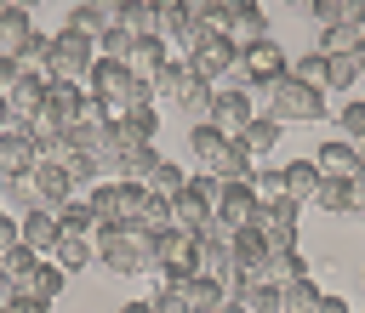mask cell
<instances>
[{
    "label": "cell",
    "mask_w": 365,
    "mask_h": 313,
    "mask_svg": "<svg viewBox=\"0 0 365 313\" xmlns=\"http://www.w3.org/2000/svg\"><path fill=\"white\" fill-rule=\"evenodd\" d=\"M91 250H97V262H103L108 273H120V279L154 267V239H148L143 228H131V222H103V228L91 233Z\"/></svg>",
    "instance_id": "1"
},
{
    "label": "cell",
    "mask_w": 365,
    "mask_h": 313,
    "mask_svg": "<svg viewBox=\"0 0 365 313\" xmlns=\"http://www.w3.org/2000/svg\"><path fill=\"white\" fill-rule=\"evenodd\" d=\"M262 91H268V114H274L279 125H308V120H325V91H319V85H302L291 68H285L279 80H268Z\"/></svg>",
    "instance_id": "2"
},
{
    "label": "cell",
    "mask_w": 365,
    "mask_h": 313,
    "mask_svg": "<svg viewBox=\"0 0 365 313\" xmlns=\"http://www.w3.org/2000/svg\"><path fill=\"white\" fill-rule=\"evenodd\" d=\"M217 176H205V171H194L171 199H165V211H171V228H182V233H200L205 222H211V205H217Z\"/></svg>",
    "instance_id": "3"
},
{
    "label": "cell",
    "mask_w": 365,
    "mask_h": 313,
    "mask_svg": "<svg viewBox=\"0 0 365 313\" xmlns=\"http://www.w3.org/2000/svg\"><path fill=\"white\" fill-rule=\"evenodd\" d=\"M154 273L177 290V285H188L194 273H200V250H194V233H182V228H165V233H154Z\"/></svg>",
    "instance_id": "4"
},
{
    "label": "cell",
    "mask_w": 365,
    "mask_h": 313,
    "mask_svg": "<svg viewBox=\"0 0 365 313\" xmlns=\"http://www.w3.org/2000/svg\"><path fill=\"white\" fill-rule=\"evenodd\" d=\"M91 63H97V34H80L63 23L51 34V80H86Z\"/></svg>",
    "instance_id": "5"
},
{
    "label": "cell",
    "mask_w": 365,
    "mask_h": 313,
    "mask_svg": "<svg viewBox=\"0 0 365 313\" xmlns=\"http://www.w3.org/2000/svg\"><path fill=\"white\" fill-rule=\"evenodd\" d=\"M251 228L262 233V245H268V250H285V245H297V205H291L285 193H257Z\"/></svg>",
    "instance_id": "6"
},
{
    "label": "cell",
    "mask_w": 365,
    "mask_h": 313,
    "mask_svg": "<svg viewBox=\"0 0 365 313\" xmlns=\"http://www.w3.org/2000/svg\"><path fill=\"white\" fill-rule=\"evenodd\" d=\"M182 63H188V68H194V74H200V80L211 85V80H222L228 68H240V46H234L228 34H211V28H200Z\"/></svg>",
    "instance_id": "7"
},
{
    "label": "cell",
    "mask_w": 365,
    "mask_h": 313,
    "mask_svg": "<svg viewBox=\"0 0 365 313\" xmlns=\"http://www.w3.org/2000/svg\"><path fill=\"white\" fill-rule=\"evenodd\" d=\"M148 91H154V97H165V102H177V108H205V97H211V85H205L188 63H177V57L148 80Z\"/></svg>",
    "instance_id": "8"
},
{
    "label": "cell",
    "mask_w": 365,
    "mask_h": 313,
    "mask_svg": "<svg viewBox=\"0 0 365 313\" xmlns=\"http://www.w3.org/2000/svg\"><path fill=\"white\" fill-rule=\"evenodd\" d=\"M245 120H251V91L245 85H211V97H205V125H217L228 142L245 131Z\"/></svg>",
    "instance_id": "9"
},
{
    "label": "cell",
    "mask_w": 365,
    "mask_h": 313,
    "mask_svg": "<svg viewBox=\"0 0 365 313\" xmlns=\"http://www.w3.org/2000/svg\"><path fill=\"white\" fill-rule=\"evenodd\" d=\"M137 199H143V188L137 182H125V176H108V182H97L91 188V222L103 228V222H131L137 216Z\"/></svg>",
    "instance_id": "10"
},
{
    "label": "cell",
    "mask_w": 365,
    "mask_h": 313,
    "mask_svg": "<svg viewBox=\"0 0 365 313\" xmlns=\"http://www.w3.org/2000/svg\"><path fill=\"white\" fill-rule=\"evenodd\" d=\"M154 137H160V108H154V102L125 108V114L108 120V148H114V154H125V148H148Z\"/></svg>",
    "instance_id": "11"
},
{
    "label": "cell",
    "mask_w": 365,
    "mask_h": 313,
    "mask_svg": "<svg viewBox=\"0 0 365 313\" xmlns=\"http://www.w3.org/2000/svg\"><path fill=\"white\" fill-rule=\"evenodd\" d=\"M251 211H257V182H222L217 205H211V222L222 233H240V228H251Z\"/></svg>",
    "instance_id": "12"
},
{
    "label": "cell",
    "mask_w": 365,
    "mask_h": 313,
    "mask_svg": "<svg viewBox=\"0 0 365 313\" xmlns=\"http://www.w3.org/2000/svg\"><path fill=\"white\" fill-rule=\"evenodd\" d=\"M291 68V57H285V46L268 34V40H257V46H240V74L251 80V85H268V80H279Z\"/></svg>",
    "instance_id": "13"
},
{
    "label": "cell",
    "mask_w": 365,
    "mask_h": 313,
    "mask_svg": "<svg viewBox=\"0 0 365 313\" xmlns=\"http://www.w3.org/2000/svg\"><path fill=\"white\" fill-rule=\"evenodd\" d=\"M217 34H228L234 46L268 40V11H262V0H234V6L222 11V28H217Z\"/></svg>",
    "instance_id": "14"
},
{
    "label": "cell",
    "mask_w": 365,
    "mask_h": 313,
    "mask_svg": "<svg viewBox=\"0 0 365 313\" xmlns=\"http://www.w3.org/2000/svg\"><path fill=\"white\" fill-rule=\"evenodd\" d=\"M57 211L51 205H29L23 216H17V245H29L34 256H51V245H57Z\"/></svg>",
    "instance_id": "15"
},
{
    "label": "cell",
    "mask_w": 365,
    "mask_h": 313,
    "mask_svg": "<svg viewBox=\"0 0 365 313\" xmlns=\"http://www.w3.org/2000/svg\"><path fill=\"white\" fill-rule=\"evenodd\" d=\"M80 108H86V85L80 80H46V102H40V114L46 120H57L63 131L80 120Z\"/></svg>",
    "instance_id": "16"
},
{
    "label": "cell",
    "mask_w": 365,
    "mask_h": 313,
    "mask_svg": "<svg viewBox=\"0 0 365 313\" xmlns=\"http://www.w3.org/2000/svg\"><path fill=\"white\" fill-rule=\"evenodd\" d=\"M34 137L23 131V125H0V182L6 176H29L34 171Z\"/></svg>",
    "instance_id": "17"
},
{
    "label": "cell",
    "mask_w": 365,
    "mask_h": 313,
    "mask_svg": "<svg viewBox=\"0 0 365 313\" xmlns=\"http://www.w3.org/2000/svg\"><path fill=\"white\" fill-rule=\"evenodd\" d=\"M40 102H46V80H29V74H17V85H6V97H0V108H6V125H29V120L40 114Z\"/></svg>",
    "instance_id": "18"
},
{
    "label": "cell",
    "mask_w": 365,
    "mask_h": 313,
    "mask_svg": "<svg viewBox=\"0 0 365 313\" xmlns=\"http://www.w3.org/2000/svg\"><path fill=\"white\" fill-rule=\"evenodd\" d=\"M188 154H194V165H200L205 176H217V171H222V159L234 154V142H228L217 125H205V120H200V125L188 131Z\"/></svg>",
    "instance_id": "19"
},
{
    "label": "cell",
    "mask_w": 365,
    "mask_h": 313,
    "mask_svg": "<svg viewBox=\"0 0 365 313\" xmlns=\"http://www.w3.org/2000/svg\"><path fill=\"white\" fill-rule=\"evenodd\" d=\"M29 193H34V205H63V199H74V182H68V171L63 165H51V159H34V171H29Z\"/></svg>",
    "instance_id": "20"
},
{
    "label": "cell",
    "mask_w": 365,
    "mask_h": 313,
    "mask_svg": "<svg viewBox=\"0 0 365 313\" xmlns=\"http://www.w3.org/2000/svg\"><path fill=\"white\" fill-rule=\"evenodd\" d=\"M228 256H234V267H240L245 279H262V267H268V245H262V233H257V228L228 233Z\"/></svg>",
    "instance_id": "21"
},
{
    "label": "cell",
    "mask_w": 365,
    "mask_h": 313,
    "mask_svg": "<svg viewBox=\"0 0 365 313\" xmlns=\"http://www.w3.org/2000/svg\"><path fill=\"white\" fill-rule=\"evenodd\" d=\"M165 63H171V46H165L160 34H148V40H131V51H125V68H131L137 80H154Z\"/></svg>",
    "instance_id": "22"
},
{
    "label": "cell",
    "mask_w": 365,
    "mask_h": 313,
    "mask_svg": "<svg viewBox=\"0 0 365 313\" xmlns=\"http://www.w3.org/2000/svg\"><path fill=\"white\" fill-rule=\"evenodd\" d=\"M279 137H285V125H279L274 114H251V120H245V131H240L234 142H240L251 159H262V154H274V142H279Z\"/></svg>",
    "instance_id": "23"
},
{
    "label": "cell",
    "mask_w": 365,
    "mask_h": 313,
    "mask_svg": "<svg viewBox=\"0 0 365 313\" xmlns=\"http://www.w3.org/2000/svg\"><path fill=\"white\" fill-rule=\"evenodd\" d=\"M11 63H17V74H29V80H51V34H40V28H34V34L17 46V57H11Z\"/></svg>",
    "instance_id": "24"
},
{
    "label": "cell",
    "mask_w": 365,
    "mask_h": 313,
    "mask_svg": "<svg viewBox=\"0 0 365 313\" xmlns=\"http://www.w3.org/2000/svg\"><path fill=\"white\" fill-rule=\"evenodd\" d=\"M314 188H319V165H314V159H291V165H279V193H285L291 205L314 199Z\"/></svg>",
    "instance_id": "25"
},
{
    "label": "cell",
    "mask_w": 365,
    "mask_h": 313,
    "mask_svg": "<svg viewBox=\"0 0 365 313\" xmlns=\"http://www.w3.org/2000/svg\"><path fill=\"white\" fill-rule=\"evenodd\" d=\"M194 34H200V17H194L182 0H165V6H160V40H165V46H171V40H182V51H188V46H194Z\"/></svg>",
    "instance_id": "26"
},
{
    "label": "cell",
    "mask_w": 365,
    "mask_h": 313,
    "mask_svg": "<svg viewBox=\"0 0 365 313\" xmlns=\"http://www.w3.org/2000/svg\"><path fill=\"white\" fill-rule=\"evenodd\" d=\"M314 165H319V176H354V171H359V148H354L348 137H336V142H319Z\"/></svg>",
    "instance_id": "27"
},
{
    "label": "cell",
    "mask_w": 365,
    "mask_h": 313,
    "mask_svg": "<svg viewBox=\"0 0 365 313\" xmlns=\"http://www.w3.org/2000/svg\"><path fill=\"white\" fill-rule=\"evenodd\" d=\"M177 290H182L188 313H217V307L228 302V296H222V285H217L211 273H194V279H188V285H177Z\"/></svg>",
    "instance_id": "28"
},
{
    "label": "cell",
    "mask_w": 365,
    "mask_h": 313,
    "mask_svg": "<svg viewBox=\"0 0 365 313\" xmlns=\"http://www.w3.org/2000/svg\"><path fill=\"white\" fill-rule=\"evenodd\" d=\"M120 28H125L131 40H148V34H160V6H148V0H125V11H120Z\"/></svg>",
    "instance_id": "29"
},
{
    "label": "cell",
    "mask_w": 365,
    "mask_h": 313,
    "mask_svg": "<svg viewBox=\"0 0 365 313\" xmlns=\"http://www.w3.org/2000/svg\"><path fill=\"white\" fill-rule=\"evenodd\" d=\"M314 205H319V211H331V216H354L348 176H319V188H314Z\"/></svg>",
    "instance_id": "30"
},
{
    "label": "cell",
    "mask_w": 365,
    "mask_h": 313,
    "mask_svg": "<svg viewBox=\"0 0 365 313\" xmlns=\"http://www.w3.org/2000/svg\"><path fill=\"white\" fill-rule=\"evenodd\" d=\"M97 250H91V239H80V233H57V245H51V256L46 262H57L63 273H74V267H86Z\"/></svg>",
    "instance_id": "31"
},
{
    "label": "cell",
    "mask_w": 365,
    "mask_h": 313,
    "mask_svg": "<svg viewBox=\"0 0 365 313\" xmlns=\"http://www.w3.org/2000/svg\"><path fill=\"white\" fill-rule=\"evenodd\" d=\"M34 34V11H0V57H17V46Z\"/></svg>",
    "instance_id": "32"
},
{
    "label": "cell",
    "mask_w": 365,
    "mask_h": 313,
    "mask_svg": "<svg viewBox=\"0 0 365 313\" xmlns=\"http://www.w3.org/2000/svg\"><path fill=\"white\" fill-rule=\"evenodd\" d=\"M131 228H143L148 239H154V233H165V228H171V211H165V199L143 188V199H137V216H131Z\"/></svg>",
    "instance_id": "33"
},
{
    "label": "cell",
    "mask_w": 365,
    "mask_h": 313,
    "mask_svg": "<svg viewBox=\"0 0 365 313\" xmlns=\"http://www.w3.org/2000/svg\"><path fill=\"white\" fill-rule=\"evenodd\" d=\"M302 273H308V262H302V250H297V245L268 250V267H262V279H268V285H285V279H302Z\"/></svg>",
    "instance_id": "34"
},
{
    "label": "cell",
    "mask_w": 365,
    "mask_h": 313,
    "mask_svg": "<svg viewBox=\"0 0 365 313\" xmlns=\"http://www.w3.org/2000/svg\"><path fill=\"white\" fill-rule=\"evenodd\" d=\"M234 302H240V313H279V285H268V279H245V290H240Z\"/></svg>",
    "instance_id": "35"
},
{
    "label": "cell",
    "mask_w": 365,
    "mask_h": 313,
    "mask_svg": "<svg viewBox=\"0 0 365 313\" xmlns=\"http://www.w3.org/2000/svg\"><path fill=\"white\" fill-rule=\"evenodd\" d=\"M314 302H319V285H314L308 273L279 285V313H314Z\"/></svg>",
    "instance_id": "36"
},
{
    "label": "cell",
    "mask_w": 365,
    "mask_h": 313,
    "mask_svg": "<svg viewBox=\"0 0 365 313\" xmlns=\"http://www.w3.org/2000/svg\"><path fill=\"white\" fill-rule=\"evenodd\" d=\"M63 285H68V273H63L57 262H40V267H34V279L23 285V296H40V302H57V296H63Z\"/></svg>",
    "instance_id": "37"
},
{
    "label": "cell",
    "mask_w": 365,
    "mask_h": 313,
    "mask_svg": "<svg viewBox=\"0 0 365 313\" xmlns=\"http://www.w3.org/2000/svg\"><path fill=\"white\" fill-rule=\"evenodd\" d=\"M182 182H188V171H182L177 159H160V165H154V171L143 176V188H148V193H160V199H171V193H177Z\"/></svg>",
    "instance_id": "38"
},
{
    "label": "cell",
    "mask_w": 365,
    "mask_h": 313,
    "mask_svg": "<svg viewBox=\"0 0 365 313\" xmlns=\"http://www.w3.org/2000/svg\"><path fill=\"white\" fill-rule=\"evenodd\" d=\"M57 228H63V233H80V239H91V233H97V222H91V205H86V199H63V205H57Z\"/></svg>",
    "instance_id": "39"
},
{
    "label": "cell",
    "mask_w": 365,
    "mask_h": 313,
    "mask_svg": "<svg viewBox=\"0 0 365 313\" xmlns=\"http://www.w3.org/2000/svg\"><path fill=\"white\" fill-rule=\"evenodd\" d=\"M40 262H46V256H34V250H29V245H11V250H6V256H0V267H6V273H11V285H17V290H23V285H29V279H34V267H40Z\"/></svg>",
    "instance_id": "40"
},
{
    "label": "cell",
    "mask_w": 365,
    "mask_h": 313,
    "mask_svg": "<svg viewBox=\"0 0 365 313\" xmlns=\"http://www.w3.org/2000/svg\"><path fill=\"white\" fill-rule=\"evenodd\" d=\"M154 165H160L154 142H148V148H125V154H120V176H125V182H137V188H143V176H148Z\"/></svg>",
    "instance_id": "41"
},
{
    "label": "cell",
    "mask_w": 365,
    "mask_h": 313,
    "mask_svg": "<svg viewBox=\"0 0 365 313\" xmlns=\"http://www.w3.org/2000/svg\"><path fill=\"white\" fill-rule=\"evenodd\" d=\"M365 28H354V23H336V28H319V46L314 51H325V57H342V51H354V40H359Z\"/></svg>",
    "instance_id": "42"
},
{
    "label": "cell",
    "mask_w": 365,
    "mask_h": 313,
    "mask_svg": "<svg viewBox=\"0 0 365 313\" xmlns=\"http://www.w3.org/2000/svg\"><path fill=\"white\" fill-rule=\"evenodd\" d=\"M365 74L354 68V57L342 51V57H325V91H348V85H359Z\"/></svg>",
    "instance_id": "43"
},
{
    "label": "cell",
    "mask_w": 365,
    "mask_h": 313,
    "mask_svg": "<svg viewBox=\"0 0 365 313\" xmlns=\"http://www.w3.org/2000/svg\"><path fill=\"white\" fill-rule=\"evenodd\" d=\"M302 11H308L319 28H336V23H348V17H354V0H308Z\"/></svg>",
    "instance_id": "44"
},
{
    "label": "cell",
    "mask_w": 365,
    "mask_h": 313,
    "mask_svg": "<svg viewBox=\"0 0 365 313\" xmlns=\"http://www.w3.org/2000/svg\"><path fill=\"white\" fill-rule=\"evenodd\" d=\"M291 74H297L302 85H319V91H325V51H302V57H291Z\"/></svg>",
    "instance_id": "45"
},
{
    "label": "cell",
    "mask_w": 365,
    "mask_h": 313,
    "mask_svg": "<svg viewBox=\"0 0 365 313\" xmlns=\"http://www.w3.org/2000/svg\"><path fill=\"white\" fill-rule=\"evenodd\" d=\"M125 51H131V34H125L120 23L97 34V57H114V63H125Z\"/></svg>",
    "instance_id": "46"
},
{
    "label": "cell",
    "mask_w": 365,
    "mask_h": 313,
    "mask_svg": "<svg viewBox=\"0 0 365 313\" xmlns=\"http://www.w3.org/2000/svg\"><path fill=\"white\" fill-rule=\"evenodd\" d=\"M80 6L91 11V23H97V34H103V28H114V23H120V11H125V0H80Z\"/></svg>",
    "instance_id": "47"
},
{
    "label": "cell",
    "mask_w": 365,
    "mask_h": 313,
    "mask_svg": "<svg viewBox=\"0 0 365 313\" xmlns=\"http://www.w3.org/2000/svg\"><path fill=\"white\" fill-rule=\"evenodd\" d=\"M336 125L348 131V142H359V137H365V102H342V114H336Z\"/></svg>",
    "instance_id": "48"
},
{
    "label": "cell",
    "mask_w": 365,
    "mask_h": 313,
    "mask_svg": "<svg viewBox=\"0 0 365 313\" xmlns=\"http://www.w3.org/2000/svg\"><path fill=\"white\" fill-rule=\"evenodd\" d=\"M148 307H154V313H188V302H182V290H171V285H160V290L148 296Z\"/></svg>",
    "instance_id": "49"
},
{
    "label": "cell",
    "mask_w": 365,
    "mask_h": 313,
    "mask_svg": "<svg viewBox=\"0 0 365 313\" xmlns=\"http://www.w3.org/2000/svg\"><path fill=\"white\" fill-rule=\"evenodd\" d=\"M0 313H51V302H40V296H23V290H17V296H11Z\"/></svg>",
    "instance_id": "50"
},
{
    "label": "cell",
    "mask_w": 365,
    "mask_h": 313,
    "mask_svg": "<svg viewBox=\"0 0 365 313\" xmlns=\"http://www.w3.org/2000/svg\"><path fill=\"white\" fill-rule=\"evenodd\" d=\"M11 245H17V216H11V211H0V256H6Z\"/></svg>",
    "instance_id": "51"
},
{
    "label": "cell",
    "mask_w": 365,
    "mask_h": 313,
    "mask_svg": "<svg viewBox=\"0 0 365 313\" xmlns=\"http://www.w3.org/2000/svg\"><path fill=\"white\" fill-rule=\"evenodd\" d=\"M348 193H354V211H359V216H365V165H359V171H354V176H348Z\"/></svg>",
    "instance_id": "52"
},
{
    "label": "cell",
    "mask_w": 365,
    "mask_h": 313,
    "mask_svg": "<svg viewBox=\"0 0 365 313\" xmlns=\"http://www.w3.org/2000/svg\"><path fill=\"white\" fill-rule=\"evenodd\" d=\"M314 313H354V307H348L342 296H319V302H314Z\"/></svg>",
    "instance_id": "53"
},
{
    "label": "cell",
    "mask_w": 365,
    "mask_h": 313,
    "mask_svg": "<svg viewBox=\"0 0 365 313\" xmlns=\"http://www.w3.org/2000/svg\"><path fill=\"white\" fill-rule=\"evenodd\" d=\"M6 85H17V63L11 57H0V97H6Z\"/></svg>",
    "instance_id": "54"
},
{
    "label": "cell",
    "mask_w": 365,
    "mask_h": 313,
    "mask_svg": "<svg viewBox=\"0 0 365 313\" xmlns=\"http://www.w3.org/2000/svg\"><path fill=\"white\" fill-rule=\"evenodd\" d=\"M11 296H17V285H11V273H6V267H0V307H6V302H11Z\"/></svg>",
    "instance_id": "55"
},
{
    "label": "cell",
    "mask_w": 365,
    "mask_h": 313,
    "mask_svg": "<svg viewBox=\"0 0 365 313\" xmlns=\"http://www.w3.org/2000/svg\"><path fill=\"white\" fill-rule=\"evenodd\" d=\"M348 57H354V68H359V74H365V34H359V40H354V51H348Z\"/></svg>",
    "instance_id": "56"
},
{
    "label": "cell",
    "mask_w": 365,
    "mask_h": 313,
    "mask_svg": "<svg viewBox=\"0 0 365 313\" xmlns=\"http://www.w3.org/2000/svg\"><path fill=\"white\" fill-rule=\"evenodd\" d=\"M120 313H154V307H148V302H125Z\"/></svg>",
    "instance_id": "57"
},
{
    "label": "cell",
    "mask_w": 365,
    "mask_h": 313,
    "mask_svg": "<svg viewBox=\"0 0 365 313\" xmlns=\"http://www.w3.org/2000/svg\"><path fill=\"white\" fill-rule=\"evenodd\" d=\"M274 6H291V11H302V6H308V0H274Z\"/></svg>",
    "instance_id": "58"
},
{
    "label": "cell",
    "mask_w": 365,
    "mask_h": 313,
    "mask_svg": "<svg viewBox=\"0 0 365 313\" xmlns=\"http://www.w3.org/2000/svg\"><path fill=\"white\" fill-rule=\"evenodd\" d=\"M354 148H359V165H365V137H359V142H354Z\"/></svg>",
    "instance_id": "59"
},
{
    "label": "cell",
    "mask_w": 365,
    "mask_h": 313,
    "mask_svg": "<svg viewBox=\"0 0 365 313\" xmlns=\"http://www.w3.org/2000/svg\"><path fill=\"white\" fill-rule=\"evenodd\" d=\"M11 6H17V0H0V11H11Z\"/></svg>",
    "instance_id": "60"
},
{
    "label": "cell",
    "mask_w": 365,
    "mask_h": 313,
    "mask_svg": "<svg viewBox=\"0 0 365 313\" xmlns=\"http://www.w3.org/2000/svg\"><path fill=\"white\" fill-rule=\"evenodd\" d=\"M359 285H365V267H359Z\"/></svg>",
    "instance_id": "61"
},
{
    "label": "cell",
    "mask_w": 365,
    "mask_h": 313,
    "mask_svg": "<svg viewBox=\"0 0 365 313\" xmlns=\"http://www.w3.org/2000/svg\"><path fill=\"white\" fill-rule=\"evenodd\" d=\"M148 6H165V0H148Z\"/></svg>",
    "instance_id": "62"
},
{
    "label": "cell",
    "mask_w": 365,
    "mask_h": 313,
    "mask_svg": "<svg viewBox=\"0 0 365 313\" xmlns=\"http://www.w3.org/2000/svg\"><path fill=\"white\" fill-rule=\"evenodd\" d=\"M0 125H6V108H0Z\"/></svg>",
    "instance_id": "63"
},
{
    "label": "cell",
    "mask_w": 365,
    "mask_h": 313,
    "mask_svg": "<svg viewBox=\"0 0 365 313\" xmlns=\"http://www.w3.org/2000/svg\"><path fill=\"white\" fill-rule=\"evenodd\" d=\"M68 6H74V0H68Z\"/></svg>",
    "instance_id": "64"
}]
</instances>
